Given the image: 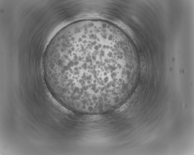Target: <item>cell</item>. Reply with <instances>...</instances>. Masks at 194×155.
Here are the masks:
<instances>
[{
  "instance_id": "obj_1",
  "label": "cell",
  "mask_w": 194,
  "mask_h": 155,
  "mask_svg": "<svg viewBox=\"0 0 194 155\" xmlns=\"http://www.w3.org/2000/svg\"><path fill=\"white\" fill-rule=\"evenodd\" d=\"M109 25L78 21L60 32L47 49L45 80L73 110L112 101L131 81L121 38Z\"/></svg>"
}]
</instances>
